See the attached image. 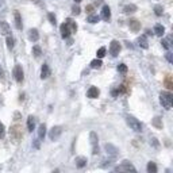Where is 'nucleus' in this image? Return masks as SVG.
<instances>
[{"label":"nucleus","mask_w":173,"mask_h":173,"mask_svg":"<svg viewBox=\"0 0 173 173\" xmlns=\"http://www.w3.org/2000/svg\"><path fill=\"white\" fill-rule=\"evenodd\" d=\"M160 103L165 110H170L173 104V95L168 91H164L160 93Z\"/></svg>","instance_id":"1"},{"label":"nucleus","mask_w":173,"mask_h":173,"mask_svg":"<svg viewBox=\"0 0 173 173\" xmlns=\"http://www.w3.org/2000/svg\"><path fill=\"white\" fill-rule=\"evenodd\" d=\"M126 122H127V125L130 126V128L134 130L135 133L142 131V123L139 122L137 118H134V116H131V115H126Z\"/></svg>","instance_id":"2"},{"label":"nucleus","mask_w":173,"mask_h":173,"mask_svg":"<svg viewBox=\"0 0 173 173\" xmlns=\"http://www.w3.org/2000/svg\"><path fill=\"white\" fill-rule=\"evenodd\" d=\"M114 170H115V172H135L137 169H135L134 165H133L128 160H125V161H122L120 167H116Z\"/></svg>","instance_id":"3"},{"label":"nucleus","mask_w":173,"mask_h":173,"mask_svg":"<svg viewBox=\"0 0 173 173\" xmlns=\"http://www.w3.org/2000/svg\"><path fill=\"white\" fill-rule=\"evenodd\" d=\"M89 139H91V145H92V154L96 156V154H99V146H97V143H99V137H97V134L95 131H91Z\"/></svg>","instance_id":"4"},{"label":"nucleus","mask_w":173,"mask_h":173,"mask_svg":"<svg viewBox=\"0 0 173 173\" xmlns=\"http://www.w3.org/2000/svg\"><path fill=\"white\" fill-rule=\"evenodd\" d=\"M62 134V127L61 126H53L49 133V138H50V141H57L58 138L61 137Z\"/></svg>","instance_id":"5"},{"label":"nucleus","mask_w":173,"mask_h":173,"mask_svg":"<svg viewBox=\"0 0 173 173\" xmlns=\"http://www.w3.org/2000/svg\"><path fill=\"white\" fill-rule=\"evenodd\" d=\"M120 49H122V46H120V43L118 41H115V39L111 41V43H110V53H111L112 57H116L119 54Z\"/></svg>","instance_id":"6"},{"label":"nucleus","mask_w":173,"mask_h":173,"mask_svg":"<svg viewBox=\"0 0 173 173\" xmlns=\"http://www.w3.org/2000/svg\"><path fill=\"white\" fill-rule=\"evenodd\" d=\"M14 77L18 83H22L23 81V69H22V65L16 64L15 68H14Z\"/></svg>","instance_id":"7"},{"label":"nucleus","mask_w":173,"mask_h":173,"mask_svg":"<svg viewBox=\"0 0 173 173\" xmlns=\"http://www.w3.org/2000/svg\"><path fill=\"white\" fill-rule=\"evenodd\" d=\"M60 32H61V37L62 39H66L69 38V35H71V29H69V26H68V23H62L61 26H60Z\"/></svg>","instance_id":"8"},{"label":"nucleus","mask_w":173,"mask_h":173,"mask_svg":"<svg viewBox=\"0 0 173 173\" xmlns=\"http://www.w3.org/2000/svg\"><path fill=\"white\" fill-rule=\"evenodd\" d=\"M104 149H106V151L110 156H112V157H116L119 154V149L116 148V146H114L112 143H106L104 145Z\"/></svg>","instance_id":"9"},{"label":"nucleus","mask_w":173,"mask_h":173,"mask_svg":"<svg viewBox=\"0 0 173 173\" xmlns=\"http://www.w3.org/2000/svg\"><path fill=\"white\" fill-rule=\"evenodd\" d=\"M99 95H100V91L97 86H89V89L86 91V96L89 99H96V97H99Z\"/></svg>","instance_id":"10"},{"label":"nucleus","mask_w":173,"mask_h":173,"mask_svg":"<svg viewBox=\"0 0 173 173\" xmlns=\"http://www.w3.org/2000/svg\"><path fill=\"white\" fill-rule=\"evenodd\" d=\"M102 19L106 20V22H108L110 19H111V8H110L108 6H103L102 8Z\"/></svg>","instance_id":"11"},{"label":"nucleus","mask_w":173,"mask_h":173,"mask_svg":"<svg viewBox=\"0 0 173 173\" xmlns=\"http://www.w3.org/2000/svg\"><path fill=\"white\" fill-rule=\"evenodd\" d=\"M29 39L31 42H37L39 39V32L37 29H30L29 30Z\"/></svg>","instance_id":"12"},{"label":"nucleus","mask_w":173,"mask_h":173,"mask_svg":"<svg viewBox=\"0 0 173 173\" xmlns=\"http://www.w3.org/2000/svg\"><path fill=\"white\" fill-rule=\"evenodd\" d=\"M49 76H50V69H49V65L48 64H43V65H42V69H41V79H42V80H46Z\"/></svg>","instance_id":"13"},{"label":"nucleus","mask_w":173,"mask_h":173,"mask_svg":"<svg viewBox=\"0 0 173 173\" xmlns=\"http://www.w3.org/2000/svg\"><path fill=\"white\" fill-rule=\"evenodd\" d=\"M14 18H15V27L18 30H22L23 25H22V16H20L19 11H15V14H14Z\"/></svg>","instance_id":"14"},{"label":"nucleus","mask_w":173,"mask_h":173,"mask_svg":"<svg viewBox=\"0 0 173 173\" xmlns=\"http://www.w3.org/2000/svg\"><path fill=\"white\" fill-rule=\"evenodd\" d=\"M0 29L3 30V34H4V35H10L11 29H10V25H8L7 22L1 20V22H0Z\"/></svg>","instance_id":"15"},{"label":"nucleus","mask_w":173,"mask_h":173,"mask_svg":"<svg viewBox=\"0 0 173 173\" xmlns=\"http://www.w3.org/2000/svg\"><path fill=\"white\" fill-rule=\"evenodd\" d=\"M154 34H156V35H158V37H162L164 34H165V27H164L162 25H160V23H158V25H156V26H154Z\"/></svg>","instance_id":"16"},{"label":"nucleus","mask_w":173,"mask_h":173,"mask_svg":"<svg viewBox=\"0 0 173 173\" xmlns=\"http://www.w3.org/2000/svg\"><path fill=\"white\" fill-rule=\"evenodd\" d=\"M74 164H76L77 168H84L86 165V158L85 157H76L74 158Z\"/></svg>","instance_id":"17"},{"label":"nucleus","mask_w":173,"mask_h":173,"mask_svg":"<svg viewBox=\"0 0 173 173\" xmlns=\"http://www.w3.org/2000/svg\"><path fill=\"white\" fill-rule=\"evenodd\" d=\"M27 128H29V131L35 130V118L32 115H30L29 118H27Z\"/></svg>","instance_id":"18"},{"label":"nucleus","mask_w":173,"mask_h":173,"mask_svg":"<svg viewBox=\"0 0 173 173\" xmlns=\"http://www.w3.org/2000/svg\"><path fill=\"white\" fill-rule=\"evenodd\" d=\"M45 135H46V125L45 123H42V125H39V127H38V138L41 139V141H43Z\"/></svg>","instance_id":"19"},{"label":"nucleus","mask_w":173,"mask_h":173,"mask_svg":"<svg viewBox=\"0 0 173 173\" xmlns=\"http://www.w3.org/2000/svg\"><path fill=\"white\" fill-rule=\"evenodd\" d=\"M138 43H139V46H141L142 49H148L149 48V42H148L146 35H141V37H139V38H138Z\"/></svg>","instance_id":"20"},{"label":"nucleus","mask_w":173,"mask_h":173,"mask_svg":"<svg viewBox=\"0 0 173 173\" xmlns=\"http://www.w3.org/2000/svg\"><path fill=\"white\" fill-rule=\"evenodd\" d=\"M137 10L138 8H137L135 4H127V6L123 7V12L125 14H133V12H135Z\"/></svg>","instance_id":"21"},{"label":"nucleus","mask_w":173,"mask_h":173,"mask_svg":"<svg viewBox=\"0 0 173 173\" xmlns=\"http://www.w3.org/2000/svg\"><path fill=\"white\" fill-rule=\"evenodd\" d=\"M128 26H130V29H131L133 31H135V32L141 29V25H139V22H138V20H135V19L130 20V22H128Z\"/></svg>","instance_id":"22"},{"label":"nucleus","mask_w":173,"mask_h":173,"mask_svg":"<svg viewBox=\"0 0 173 173\" xmlns=\"http://www.w3.org/2000/svg\"><path fill=\"white\" fill-rule=\"evenodd\" d=\"M41 54H42V49L39 48L38 45L32 46V56H34L35 58H39V57H41Z\"/></svg>","instance_id":"23"},{"label":"nucleus","mask_w":173,"mask_h":173,"mask_svg":"<svg viewBox=\"0 0 173 173\" xmlns=\"http://www.w3.org/2000/svg\"><path fill=\"white\" fill-rule=\"evenodd\" d=\"M102 65H103L102 58H96V60L91 61V68H92V69H97V68H100Z\"/></svg>","instance_id":"24"},{"label":"nucleus","mask_w":173,"mask_h":173,"mask_svg":"<svg viewBox=\"0 0 173 173\" xmlns=\"http://www.w3.org/2000/svg\"><path fill=\"white\" fill-rule=\"evenodd\" d=\"M146 169H148V173H157V165L150 161V162L148 164V168H146Z\"/></svg>","instance_id":"25"},{"label":"nucleus","mask_w":173,"mask_h":173,"mask_svg":"<svg viewBox=\"0 0 173 173\" xmlns=\"http://www.w3.org/2000/svg\"><path fill=\"white\" fill-rule=\"evenodd\" d=\"M66 23H68V26H69L71 31H77V25H76V22H73L71 18H68V19H66Z\"/></svg>","instance_id":"26"},{"label":"nucleus","mask_w":173,"mask_h":173,"mask_svg":"<svg viewBox=\"0 0 173 173\" xmlns=\"http://www.w3.org/2000/svg\"><path fill=\"white\" fill-rule=\"evenodd\" d=\"M100 20V16H97V15H89L88 18H86V22H89V23H92V25H95V23H97Z\"/></svg>","instance_id":"27"},{"label":"nucleus","mask_w":173,"mask_h":173,"mask_svg":"<svg viewBox=\"0 0 173 173\" xmlns=\"http://www.w3.org/2000/svg\"><path fill=\"white\" fill-rule=\"evenodd\" d=\"M6 42H7V48H8V49H14V45H15V39H14L12 37L7 35Z\"/></svg>","instance_id":"28"},{"label":"nucleus","mask_w":173,"mask_h":173,"mask_svg":"<svg viewBox=\"0 0 173 173\" xmlns=\"http://www.w3.org/2000/svg\"><path fill=\"white\" fill-rule=\"evenodd\" d=\"M154 14H156L157 16H161L164 14V7L160 6V4H157V6L154 7Z\"/></svg>","instance_id":"29"},{"label":"nucleus","mask_w":173,"mask_h":173,"mask_svg":"<svg viewBox=\"0 0 173 173\" xmlns=\"http://www.w3.org/2000/svg\"><path fill=\"white\" fill-rule=\"evenodd\" d=\"M48 18H49V20H50V23H51L53 26L57 25V18H56V15H54L53 12H49V14H48Z\"/></svg>","instance_id":"30"},{"label":"nucleus","mask_w":173,"mask_h":173,"mask_svg":"<svg viewBox=\"0 0 173 173\" xmlns=\"http://www.w3.org/2000/svg\"><path fill=\"white\" fill-rule=\"evenodd\" d=\"M153 125L156 126V127H158V128H162V123H161V118H160V116H156V118L153 119Z\"/></svg>","instance_id":"31"},{"label":"nucleus","mask_w":173,"mask_h":173,"mask_svg":"<svg viewBox=\"0 0 173 173\" xmlns=\"http://www.w3.org/2000/svg\"><path fill=\"white\" fill-rule=\"evenodd\" d=\"M150 145L153 146V148H156V149H158V148H160V142H158V139H157L156 137L150 138Z\"/></svg>","instance_id":"32"},{"label":"nucleus","mask_w":173,"mask_h":173,"mask_svg":"<svg viewBox=\"0 0 173 173\" xmlns=\"http://www.w3.org/2000/svg\"><path fill=\"white\" fill-rule=\"evenodd\" d=\"M118 72H119V73H126V72H127V65L119 64L118 65Z\"/></svg>","instance_id":"33"},{"label":"nucleus","mask_w":173,"mask_h":173,"mask_svg":"<svg viewBox=\"0 0 173 173\" xmlns=\"http://www.w3.org/2000/svg\"><path fill=\"white\" fill-rule=\"evenodd\" d=\"M106 56V48H100L97 50V58H103Z\"/></svg>","instance_id":"34"},{"label":"nucleus","mask_w":173,"mask_h":173,"mask_svg":"<svg viewBox=\"0 0 173 173\" xmlns=\"http://www.w3.org/2000/svg\"><path fill=\"white\" fill-rule=\"evenodd\" d=\"M81 12V10H80V7L79 6H76V4H74L73 7H72V14H73V15H79V14Z\"/></svg>","instance_id":"35"},{"label":"nucleus","mask_w":173,"mask_h":173,"mask_svg":"<svg viewBox=\"0 0 173 173\" xmlns=\"http://www.w3.org/2000/svg\"><path fill=\"white\" fill-rule=\"evenodd\" d=\"M4 134H6V127H4L3 123L0 122V138H3Z\"/></svg>","instance_id":"36"},{"label":"nucleus","mask_w":173,"mask_h":173,"mask_svg":"<svg viewBox=\"0 0 173 173\" xmlns=\"http://www.w3.org/2000/svg\"><path fill=\"white\" fill-rule=\"evenodd\" d=\"M161 45H162V48L164 49H169V41H168V39H162V41H161Z\"/></svg>","instance_id":"37"},{"label":"nucleus","mask_w":173,"mask_h":173,"mask_svg":"<svg viewBox=\"0 0 173 173\" xmlns=\"http://www.w3.org/2000/svg\"><path fill=\"white\" fill-rule=\"evenodd\" d=\"M165 57H167V60H168L169 64H173V57H172V53H170V51H168L167 54H165Z\"/></svg>","instance_id":"38"},{"label":"nucleus","mask_w":173,"mask_h":173,"mask_svg":"<svg viewBox=\"0 0 173 173\" xmlns=\"http://www.w3.org/2000/svg\"><path fill=\"white\" fill-rule=\"evenodd\" d=\"M34 148L39 149V141H38V139H35V142H34Z\"/></svg>","instance_id":"39"},{"label":"nucleus","mask_w":173,"mask_h":173,"mask_svg":"<svg viewBox=\"0 0 173 173\" xmlns=\"http://www.w3.org/2000/svg\"><path fill=\"white\" fill-rule=\"evenodd\" d=\"M86 10H88V12H91V10H92V6H88V7H86Z\"/></svg>","instance_id":"40"},{"label":"nucleus","mask_w":173,"mask_h":173,"mask_svg":"<svg viewBox=\"0 0 173 173\" xmlns=\"http://www.w3.org/2000/svg\"><path fill=\"white\" fill-rule=\"evenodd\" d=\"M74 1H76V3H80V1H83V0H74Z\"/></svg>","instance_id":"41"}]
</instances>
